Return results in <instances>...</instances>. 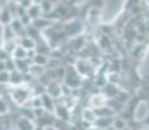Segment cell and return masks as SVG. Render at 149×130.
Masks as SVG:
<instances>
[{"label": "cell", "instance_id": "obj_15", "mask_svg": "<svg viewBox=\"0 0 149 130\" xmlns=\"http://www.w3.org/2000/svg\"><path fill=\"white\" fill-rule=\"evenodd\" d=\"M91 130H104V129H101V128H97V126H96L95 129H91Z\"/></svg>", "mask_w": 149, "mask_h": 130}, {"label": "cell", "instance_id": "obj_18", "mask_svg": "<svg viewBox=\"0 0 149 130\" xmlns=\"http://www.w3.org/2000/svg\"><path fill=\"white\" fill-rule=\"evenodd\" d=\"M47 130H57V129H51V128H49V129H47Z\"/></svg>", "mask_w": 149, "mask_h": 130}, {"label": "cell", "instance_id": "obj_11", "mask_svg": "<svg viewBox=\"0 0 149 130\" xmlns=\"http://www.w3.org/2000/svg\"><path fill=\"white\" fill-rule=\"evenodd\" d=\"M113 125L116 126L118 130H125V126H126L125 125V121H123L122 118H117V120H114L113 121Z\"/></svg>", "mask_w": 149, "mask_h": 130}, {"label": "cell", "instance_id": "obj_1", "mask_svg": "<svg viewBox=\"0 0 149 130\" xmlns=\"http://www.w3.org/2000/svg\"><path fill=\"white\" fill-rule=\"evenodd\" d=\"M95 125L97 128H101V129H107L110 125H113V117L108 116V117H97L95 121Z\"/></svg>", "mask_w": 149, "mask_h": 130}, {"label": "cell", "instance_id": "obj_9", "mask_svg": "<svg viewBox=\"0 0 149 130\" xmlns=\"http://www.w3.org/2000/svg\"><path fill=\"white\" fill-rule=\"evenodd\" d=\"M10 27L13 29L14 33H19L22 30V22L19 20H14V21H12V24H10Z\"/></svg>", "mask_w": 149, "mask_h": 130}, {"label": "cell", "instance_id": "obj_3", "mask_svg": "<svg viewBox=\"0 0 149 130\" xmlns=\"http://www.w3.org/2000/svg\"><path fill=\"white\" fill-rule=\"evenodd\" d=\"M13 55H14V57H16L17 60H24L25 57L27 56V50L21 46V47H17L16 50H14Z\"/></svg>", "mask_w": 149, "mask_h": 130}, {"label": "cell", "instance_id": "obj_17", "mask_svg": "<svg viewBox=\"0 0 149 130\" xmlns=\"http://www.w3.org/2000/svg\"><path fill=\"white\" fill-rule=\"evenodd\" d=\"M51 1H52V3H57V1H58V0H51Z\"/></svg>", "mask_w": 149, "mask_h": 130}, {"label": "cell", "instance_id": "obj_14", "mask_svg": "<svg viewBox=\"0 0 149 130\" xmlns=\"http://www.w3.org/2000/svg\"><path fill=\"white\" fill-rule=\"evenodd\" d=\"M105 130H118V129H117V128H116V126H114V125H110V126H109V128H107Z\"/></svg>", "mask_w": 149, "mask_h": 130}, {"label": "cell", "instance_id": "obj_12", "mask_svg": "<svg viewBox=\"0 0 149 130\" xmlns=\"http://www.w3.org/2000/svg\"><path fill=\"white\" fill-rule=\"evenodd\" d=\"M9 59V55H8V51L5 50V48H1L0 50V60H3V61H5V60Z\"/></svg>", "mask_w": 149, "mask_h": 130}, {"label": "cell", "instance_id": "obj_4", "mask_svg": "<svg viewBox=\"0 0 149 130\" xmlns=\"http://www.w3.org/2000/svg\"><path fill=\"white\" fill-rule=\"evenodd\" d=\"M42 103L44 104V107L48 109V111H52L53 103H52V98H51V95H48V94L42 95Z\"/></svg>", "mask_w": 149, "mask_h": 130}, {"label": "cell", "instance_id": "obj_2", "mask_svg": "<svg viewBox=\"0 0 149 130\" xmlns=\"http://www.w3.org/2000/svg\"><path fill=\"white\" fill-rule=\"evenodd\" d=\"M43 12L40 4H33L30 8L27 9V16L31 17V18H39L40 17V13Z\"/></svg>", "mask_w": 149, "mask_h": 130}, {"label": "cell", "instance_id": "obj_8", "mask_svg": "<svg viewBox=\"0 0 149 130\" xmlns=\"http://www.w3.org/2000/svg\"><path fill=\"white\" fill-rule=\"evenodd\" d=\"M52 4H53V3L51 1V0H43V1L40 3V7H42L43 13L51 12V11H52Z\"/></svg>", "mask_w": 149, "mask_h": 130}, {"label": "cell", "instance_id": "obj_10", "mask_svg": "<svg viewBox=\"0 0 149 130\" xmlns=\"http://www.w3.org/2000/svg\"><path fill=\"white\" fill-rule=\"evenodd\" d=\"M10 82V73H8V70L0 72V83H7Z\"/></svg>", "mask_w": 149, "mask_h": 130}, {"label": "cell", "instance_id": "obj_5", "mask_svg": "<svg viewBox=\"0 0 149 130\" xmlns=\"http://www.w3.org/2000/svg\"><path fill=\"white\" fill-rule=\"evenodd\" d=\"M0 21L3 22V24H9L10 21V12L8 8H4V9L1 11V13H0Z\"/></svg>", "mask_w": 149, "mask_h": 130}, {"label": "cell", "instance_id": "obj_7", "mask_svg": "<svg viewBox=\"0 0 149 130\" xmlns=\"http://www.w3.org/2000/svg\"><path fill=\"white\" fill-rule=\"evenodd\" d=\"M34 61H35L38 65H45L48 63V59H47V56H45V55L36 53L35 56H34Z\"/></svg>", "mask_w": 149, "mask_h": 130}, {"label": "cell", "instance_id": "obj_19", "mask_svg": "<svg viewBox=\"0 0 149 130\" xmlns=\"http://www.w3.org/2000/svg\"><path fill=\"white\" fill-rule=\"evenodd\" d=\"M1 11H3V9H1V8H0V13H1Z\"/></svg>", "mask_w": 149, "mask_h": 130}, {"label": "cell", "instance_id": "obj_13", "mask_svg": "<svg viewBox=\"0 0 149 130\" xmlns=\"http://www.w3.org/2000/svg\"><path fill=\"white\" fill-rule=\"evenodd\" d=\"M5 104L3 103V102H0V113H3V112H5Z\"/></svg>", "mask_w": 149, "mask_h": 130}, {"label": "cell", "instance_id": "obj_6", "mask_svg": "<svg viewBox=\"0 0 149 130\" xmlns=\"http://www.w3.org/2000/svg\"><path fill=\"white\" fill-rule=\"evenodd\" d=\"M21 46H22L24 48H26V50H30V48H34V47H35V43H34L33 38H30V37H26V38L22 39Z\"/></svg>", "mask_w": 149, "mask_h": 130}, {"label": "cell", "instance_id": "obj_16", "mask_svg": "<svg viewBox=\"0 0 149 130\" xmlns=\"http://www.w3.org/2000/svg\"><path fill=\"white\" fill-rule=\"evenodd\" d=\"M13 1H16V3H18V4H19V3H21L22 0H13Z\"/></svg>", "mask_w": 149, "mask_h": 130}]
</instances>
